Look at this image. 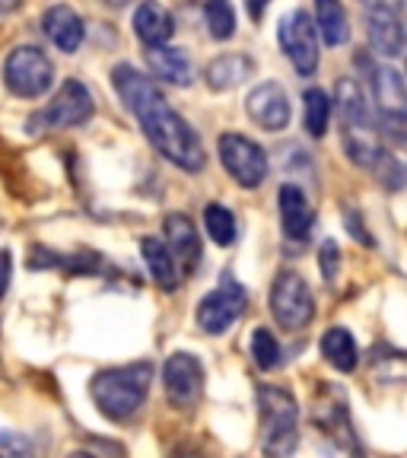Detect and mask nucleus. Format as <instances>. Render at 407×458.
Instances as JSON below:
<instances>
[{"mask_svg":"<svg viewBox=\"0 0 407 458\" xmlns=\"http://www.w3.org/2000/svg\"><path fill=\"white\" fill-rule=\"evenodd\" d=\"M372 93H376V106H379L382 118L392 128L404 124V80L394 67H376L372 71Z\"/></svg>","mask_w":407,"mask_h":458,"instance_id":"obj_16","label":"nucleus"},{"mask_svg":"<svg viewBox=\"0 0 407 458\" xmlns=\"http://www.w3.org/2000/svg\"><path fill=\"white\" fill-rule=\"evenodd\" d=\"M343 220H347V229H351L353 239H360L363 245H372V236L363 229V223H360V214L353 216V210H347V214H343Z\"/></svg>","mask_w":407,"mask_h":458,"instance_id":"obj_29","label":"nucleus"},{"mask_svg":"<svg viewBox=\"0 0 407 458\" xmlns=\"http://www.w3.org/2000/svg\"><path fill=\"white\" fill-rule=\"evenodd\" d=\"M42 26H45V36L51 38V45L67 51V55L80 51V45H83V38H86L83 16L73 7H67V4H55V7L45 10Z\"/></svg>","mask_w":407,"mask_h":458,"instance_id":"obj_14","label":"nucleus"},{"mask_svg":"<svg viewBox=\"0 0 407 458\" xmlns=\"http://www.w3.org/2000/svg\"><path fill=\"white\" fill-rule=\"evenodd\" d=\"M153 372L157 369H153L150 360H137V363L96 372L93 382H89V394H93L99 414L114 423L131 420L150 394Z\"/></svg>","mask_w":407,"mask_h":458,"instance_id":"obj_2","label":"nucleus"},{"mask_svg":"<svg viewBox=\"0 0 407 458\" xmlns=\"http://www.w3.org/2000/svg\"><path fill=\"white\" fill-rule=\"evenodd\" d=\"M220 163L242 188H258L267 179V153L245 134H220Z\"/></svg>","mask_w":407,"mask_h":458,"instance_id":"obj_9","label":"nucleus"},{"mask_svg":"<svg viewBox=\"0 0 407 458\" xmlns=\"http://www.w3.org/2000/svg\"><path fill=\"white\" fill-rule=\"evenodd\" d=\"M331 122V96L325 89H306L302 96V124L312 137H325Z\"/></svg>","mask_w":407,"mask_h":458,"instance_id":"obj_23","label":"nucleus"},{"mask_svg":"<svg viewBox=\"0 0 407 458\" xmlns=\"http://www.w3.org/2000/svg\"><path fill=\"white\" fill-rule=\"evenodd\" d=\"M204 13H208V26H210V36L226 42L233 38L236 32V10L229 0H204Z\"/></svg>","mask_w":407,"mask_h":458,"instance_id":"obj_26","label":"nucleus"},{"mask_svg":"<svg viewBox=\"0 0 407 458\" xmlns=\"http://www.w3.org/2000/svg\"><path fill=\"white\" fill-rule=\"evenodd\" d=\"M204 226H208V236L214 239L216 245H233L236 242V216L233 210L223 208V204H208L204 210Z\"/></svg>","mask_w":407,"mask_h":458,"instance_id":"obj_24","label":"nucleus"},{"mask_svg":"<svg viewBox=\"0 0 407 458\" xmlns=\"http://www.w3.org/2000/svg\"><path fill=\"white\" fill-rule=\"evenodd\" d=\"M0 458H36L32 439L10 427H0Z\"/></svg>","mask_w":407,"mask_h":458,"instance_id":"obj_27","label":"nucleus"},{"mask_svg":"<svg viewBox=\"0 0 407 458\" xmlns=\"http://www.w3.org/2000/svg\"><path fill=\"white\" fill-rule=\"evenodd\" d=\"M318 261H322L325 280L331 284V280L337 277V271H341V249H337L335 239H325L322 242V249H318Z\"/></svg>","mask_w":407,"mask_h":458,"instance_id":"obj_28","label":"nucleus"},{"mask_svg":"<svg viewBox=\"0 0 407 458\" xmlns=\"http://www.w3.org/2000/svg\"><path fill=\"white\" fill-rule=\"evenodd\" d=\"M140 251H143V261H147V271H150V277L157 280L163 290H175V286L182 284L179 271H175V261H172V255H169V249H165L163 239L147 236L140 242Z\"/></svg>","mask_w":407,"mask_h":458,"instance_id":"obj_22","label":"nucleus"},{"mask_svg":"<svg viewBox=\"0 0 407 458\" xmlns=\"http://www.w3.org/2000/svg\"><path fill=\"white\" fill-rule=\"evenodd\" d=\"M315 32L322 36L325 45H335V48L351 38V26H347L341 0H315Z\"/></svg>","mask_w":407,"mask_h":458,"instance_id":"obj_21","label":"nucleus"},{"mask_svg":"<svg viewBox=\"0 0 407 458\" xmlns=\"http://www.w3.org/2000/svg\"><path fill=\"white\" fill-rule=\"evenodd\" d=\"M16 7H20V0H0V16L13 13Z\"/></svg>","mask_w":407,"mask_h":458,"instance_id":"obj_32","label":"nucleus"},{"mask_svg":"<svg viewBox=\"0 0 407 458\" xmlns=\"http://www.w3.org/2000/svg\"><path fill=\"white\" fill-rule=\"evenodd\" d=\"M251 73H255V61L249 55L233 51V55L214 57L208 64V71H204V80H208L210 89H233V86L245 83Z\"/></svg>","mask_w":407,"mask_h":458,"instance_id":"obj_18","label":"nucleus"},{"mask_svg":"<svg viewBox=\"0 0 407 458\" xmlns=\"http://www.w3.org/2000/svg\"><path fill=\"white\" fill-rule=\"evenodd\" d=\"M277 42L284 55L293 61L296 73L312 77L315 67H318V32H315V22L306 10H293L280 20Z\"/></svg>","mask_w":407,"mask_h":458,"instance_id":"obj_8","label":"nucleus"},{"mask_svg":"<svg viewBox=\"0 0 407 458\" xmlns=\"http://www.w3.org/2000/svg\"><path fill=\"white\" fill-rule=\"evenodd\" d=\"M10 274H13V258H10V251H0V296L7 293Z\"/></svg>","mask_w":407,"mask_h":458,"instance_id":"obj_30","label":"nucleus"},{"mask_svg":"<svg viewBox=\"0 0 407 458\" xmlns=\"http://www.w3.org/2000/svg\"><path fill=\"white\" fill-rule=\"evenodd\" d=\"M51 80H55V64L36 45H20L10 51L7 64H4V83L13 96L38 99L51 89Z\"/></svg>","mask_w":407,"mask_h":458,"instance_id":"obj_5","label":"nucleus"},{"mask_svg":"<svg viewBox=\"0 0 407 458\" xmlns=\"http://www.w3.org/2000/svg\"><path fill=\"white\" fill-rule=\"evenodd\" d=\"M322 357L328 360L331 366H335L337 372H353L360 366V347L357 341H353V335L347 328H341V325H335V328H328L322 335Z\"/></svg>","mask_w":407,"mask_h":458,"instance_id":"obj_20","label":"nucleus"},{"mask_svg":"<svg viewBox=\"0 0 407 458\" xmlns=\"http://www.w3.org/2000/svg\"><path fill=\"white\" fill-rule=\"evenodd\" d=\"M366 22H369V26H366L369 45L379 57H398L401 51H404V29H401L398 13H394L388 4H376V7L369 10V20Z\"/></svg>","mask_w":407,"mask_h":458,"instance_id":"obj_15","label":"nucleus"},{"mask_svg":"<svg viewBox=\"0 0 407 458\" xmlns=\"http://www.w3.org/2000/svg\"><path fill=\"white\" fill-rule=\"evenodd\" d=\"M165 229V249H169L172 261H175V271H179V280H188L194 271L200 267V236L194 229L191 216L185 214H169L163 223Z\"/></svg>","mask_w":407,"mask_h":458,"instance_id":"obj_11","label":"nucleus"},{"mask_svg":"<svg viewBox=\"0 0 407 458\" xmlns=\"http://www.w3.org/2000/svg\"><path fill=\"white\" fill-rule=\"evenodd\" d=\"M267 4H271V0H245V7H249L251 20H261V16H265V10H267Z\"/></svg>","mask_w":407,"mask_h":458,"instance_id":"obj_31","label":"nucleus"},{"mask_svg":"<svg viewBox=\"0 0 407 458\" xmlns=\"http://www.w3.org/2000/svg\"><path fill=\"white\" fill-rule=\"evenodd\" d=\"M245 112L258 128L284 131L290 124V96L280 83H261L245 99Z\"/></svg>","mask_w":407,"mask_h":458,"instance_id":"obj_12","label":"nucleus"},{"mask_svg":"<svg viewBox=\"0 0 407 458\" xmlns=\"http://www.w3.org/2000/svg\"><path fill=\"white\" fill-rule=\"evenodd\" d=\"M271 315L284 331H302L315 318V296L306 277L280 271L271 284Z\"/></svg>","mask_w":407,"mask_h":458,"instance_id":"obj_4","label":"nucleus"},{"mask_svg":"<svg viewBox=\"0 0 407 458\" xmlns=\"http://www.w3.org/2000/svg\"><path fill=\"white\" fill-rule=\"evenodd\" d=\"M147 64H150L153 77L165 80V83L188 86L191 83V61L182 48H169V45H159V48L147 51Z\"/></svg>","mask_w":407,"mask_h":458,"instance_id":"obj_19","label":"nucleus"},{"mask_svg":"<svg viewBox=\"0 0 407 458\" xmlns=\"http://www.w3.org/2000/svg\"><path fill=\"white\" fill-rule=\"evenodd\" d=\"M245 306H249V293H245V286L226 271L220 277V286L210 290V293L198 302L200 331H208V335H214V337L226 335V331L242 318Z\"/></svg>","mask_w":407,"mask_h":458,"instance_id":"obj_6","label":"nucleus"},{"mask_svg":"<svg viewBox=\"0 0 407 458\" xmlns=\"http://www.w3.org/2000/svg\"><path fill=\"white\" fill-rule=\"evenodd\" d=\"M106 4H112V7H124L128 0H106Z\"/></svg>","mask_w":407,"mask_h":458,"instance_id":"obj_34","label":"nucleus"},{"mask_svg":"<svg viewBox=\"0 0 407 458\" xmlns=\"http://www.w3.org/2000/svg\"><path fill=\"white\" fill-rule=\"evenodd\" d=\"M277 210H280V226H284L286 239L293 242H306L312 236V204H309L306 191L300 185H280L277 191Z\"/></svg>","mask_w":407,"mask_h":458,"instance_id":"obj_13","label":"nucleus"},{"mask_svg":"<svg viewBox=\"0 0 407 458\" xmlns=\"http://www.w3.org/2000/svg\"><path fill=\"white\" fill-rule=\"evenodd\" d=\"M251 357H255L258 369H277L284 363V351H280L277 337H274L271 328H255L251 331Z\"/></svg>","mask_w":407,"mask_h":458,"instance_id":"obj_25","label":"nucleus"},{"mask_svg":"<svg viewBox=\"0 0 407 458\" xmlns=\"http://www.w3.org/2000/svg\"><path fill=\"white\" fill-rule=\"evenodd\" d=\"M93 96L86 89L80 80H67L61 89L55 93V99L48 102L42 114L36 118V124H45V128H80L93 118Z\"/></svg>","mask_w":407,"mask_h":458,"instance_id":"obj_10","label":"nucleus"},{"mask_svg":"<svg viewBox=\"0 0 407 458\" xmlns=\"http://www.w3.org/2000/svg\"><path fill=\"white\" fill-rule=\"evenodd\" d=\"M376 4H382V0H376Z\"/></svg>","mask_w":407,"mask_h":458,"instance_id":"obj_35","label":"nucleus"},{"mask_svg":"<svg viewBox=\"0 0 407 458\" xmlns=\"http://www.w3.org/2000/svg\"><path fill=\"white\" fill-rule=\"evenodd\" d=\"M114 93L122 96V102L137 114L147 140L163 153L169 163H175L185 172H200L208 165V153L200 143L198 131L182 118L175 108L165 102V96L157 89L150 77H143L137 67L118 64L112 71Z\"/></svg>","mask_w":407,"mask_h":458,"instance_id":"obj_1","label":"nucleus"},{"mask_svg":"<svg viewBox=\"0 0 407 458\" xmlns=\"http://www.w3.org/2000/svg\"><path fill=\"white\" fill-rule=\"evenodd\" d=\"M258 433L267 458H290L300 443V404L280 386H258Z\"/></svg>","mask_w":407,"mask_h":458,"instance_id":"obj_3","label":"nucleus"},{"mask_svg":"<svg viewBox=\"0 0 407 458\" xmlns=\"http://www.w3.org/2000/svg\"><path fill=\"white\" fill-rule=\"evenodd\" d=\"M163 392L175 411H191L204 394V363L194 353L175 351L163 366Z\"/></svg>","mask_w":407,"mask_h":458,"instance_id":"obj_7","label":"nucleus"},{"mask_svg":"<svg viewBox=\"0 0 407 458\" xmlns=\"http://www.w3.org/2000/svg\"><path fill=\"white\" fill-rule=\"evenodd\" d=\"M67 458H96V455H89V452H71Z\"/></svg>","mask_w":407,"mask_h":458,"instance_id":"obj_33","label":"nucleus"},{"mask_svg":"<svg viewBox=\"0 0 407 458\" xmlns=\"http://www.w3.org/2000/svg\"><path fill=\"white\" fill-rule=\"evenodd\" d=\"M134 32L147 48H159L172 38L175 32V22H172V13L157 4V0H143L134 13Z\"/></svg>","mask_w":407,"mask_h":458,"instance_id":"obj_17","label":"nucleus"}]
</instances>
